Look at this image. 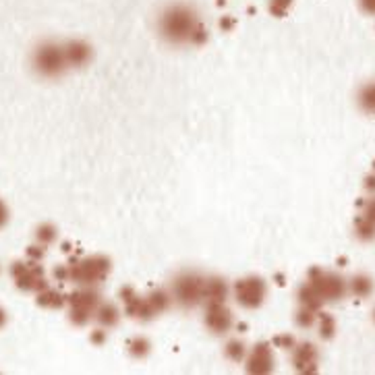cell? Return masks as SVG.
<instances>
[{"mask_svg":"<svg viewBox=\"0 0 375 375\" xmlns=\"http://www.w3.org/2000/svg\"><path fill=\"white\" fill-rule=\"evenodd\" d=\"M371 320H373V324H375V309H373V313H371Z\"/></svg>","mask_w":375,"mask_h":375,"instance_id":"35","label":"cell"},{"mask_svg":"<svg viewBox=\"0 0 375 375\" xmlns=\"http://www.w3.org/2000/svg\"><path fill=\"white\" fill-rule=\"evenodd\" d=\"M27 255L31 257V261H40V257L44 255V247L42 245H34V247H29Z\"/></svg>","mask_w":375,"mask_h":375,"instance_id":"31","label":"cell"},{"mask_svg":"<svg viewBox=\"0 0 375 375\" xmlns=\"http://www.w3.org/2000/svg\"><path fill=\"white\" fill-rule=\"evenodd\" d=\"M245 363H247V371L249 373H257V375L270 373L274 369V352H272V346L268 342L255 344L247 352Z\"/></svg>","mask_w":375,"mask_h":375,"instance_id":"11","label":"cell"},{"mask_svg":"<svg viewBox=\"0 0 375 375\" xmlns=\"http://www.w3.org/2000/svg\"><path fill=\"white\" fill-rule=\"evenodd\" d=\"M320 350L313 342H296L292 346V365L298 373H313L318 371Z\"/></svg>","mask_w":375,"mask_h":375,"instance_id":"10","label":"cell"},{"mask_svg":"<svg viewBox=\"0 0 375 375\" xmlns=\"http://www.w3.org/2000/svg\"><path fill=\"white\" fill-rule=\"evenodd\" d=\"M296 298H298V303H301V307H309V309H313V311H320L322 305H324L322 296L318 294V290H315L309 282H303L301 286H298Z\"/></svg>","mask_w":375,"mask_h":375,"instance_id":"16","label":"cell"},{"mask_svg":"<svg viewBox=\"0 0 375 375\" xmlns=\"http://www.w3.org/2000/svg\"><path fill=\"white\" fill-rule=\"evenodd\" d=\"M233 292H235V298L241 307L257 309L263 305L266 296H268V284L259 276H247L235 284Z\"/></svg>","mask_w":375,"mask_h":375,"instance_id":"7","label":"cell"},{"mask_svg":"<svg viewBox=\"0 0 375 375\" xmlns=\"http://www.w3.org/2000/svg\"><path fill=\"white\" fill-rule=\"evenodd\" d=\"M290 7H292V0H270V11H272L276 17L286 15Z\"/></svg>","mask_w":375,"mask_h":375,"instance_id":"26","label":"cell"},{"mask_svg":"<svg viewBox=\"0 0 375 375\" xmlns=\"http://www.w3.org/2000/svg\"><path fill=\"white\" fill-rule=\"evenodd\" d=\"M11 274L17 282V286L25 292H40L48 286L46 278H44V270L40 266V261H31V263H13Z\"/></svg>","mask_w":375,"mask_h":375,"instance_id":"8","label":"cell"},{"mask_svg":"<svg viewBox=\"0 0 375 375\" xmlns=\"http://www.w3.org/2000/svg\"><path fill=\"white\" fill-rule=\"evenodd\" d=\"M231 294L229 284L218 276H205V288H203V303H227Z\"/></svg>","mask_w":375,"mask_h":375,"instance_id":"13","label":"cell"},{"mask_svg":"<svg viewBox=\"0 0 375 375\" xmlns=\"http://www.w3.org/2000/svg\"><path fill=\"white\" fill-rule=\"evenodd\" d=\"M357 5L365 15L375 17V0H357Z\"/></svg>","mask_w":375,"mask_h":375,"instance_id":"28","label":"cell"},{"mask_svg":"<svg viewBox=\"0 0 375 375\" xmlns=\"http://www.w3.org/2000/svg\"><path fill=\"white\" fill-rule=\"evenodd\" d=\"M274 344H276L278 348H290V350H292V346H294L296 342H294L292 336H286V334H284V336H278V338L274 340Z\"/></svg>","mask_w":375,"mask_h":375,"instance_id":"29","label":"cell"},{"mask_svg":"<svg viewBox=\"0 0 375 375\" xmlns=\"http://www.w3.org/2000/svg\"><path fill=\"white\" fill-rule=\"evenodd\" d=\"M361 216L375 224V195H371V197L363 203V211H361Z\"/></svg>","mask_w":375,"mask_h":375,"instance_id":"27","label":"cell"},{"mask_svg":"<svg viewBox=\"0 0 375 375\" xmlns=\"http://www.w3.org/2000/svg\"><path fill=\"white\" fill-rule=\"evenodd\" d=\"M247 346L241 342V340H231L229 344H227V348H224V354H227L231 361H235V363H239V361H245V357H247Z\"/></svg>","mask_w":375,"mask_h":375,"instance_id":"22","label":"cell"},{"mask_svg":"<svg viewBox=\"0 0 375 375\" xmlns=\"http://www.w3.org/2000/svg\"><path fill=\"white\" fill-rule=\"evenodd\" d=\"M373 172H375V162H373Z\"/></svg>","mask_w":375,"mask_h":375,"instance_id":"36","label":"cell"},{"mask_svg":"<svg viewBox=\"0 0 375 375\" xmlns=\"http://www.w3.org/2000/svg\"><path fill=\"white\" fill-rule=\"evenodd\" d=\"M373 288H375V284H373V278H371L369 274L359 272V274H354V276L348 280V294H352V296H357V298H367V296H371V294H373Z\"/></svg>","mask_w":375,"mask_h":375,"instance_id":"14","label":"cell"},{"mask_svg":"<svg viewBox=\"0 0 375 375\" xmlns=\"http://www.w3.org/2000/svg\"><path fill=\"white\" fill-rule=\"evenodd\" d=\"M7 322H9V315H7V311L3 307H0V328H5Z\"/></svg>","mask_w":375,"mask_h":375,"instance_id":"33","label":"cell"},{"mask_svg":"<svg viewBox=\"0 0 375 375\" xmlns=\"http://www.w3.org/2000/svg\"><path fill=\"white\" fill-rule=\"evenodd\" d=\"M318 315H320V311H313L309 307H301L296 311V324L301 328H311L318 322Z\"/></svg>","mask_w":375,"mask_h":375,"instance_id":"24","label":"cell"},{"mask_svg":"<svg viewBox=\"0 0 375 375\" xmlns=\"http://www.w3.org/2000/svg\"><path fill=\"white\" fill-rule=\"evenodd\" d=\"M203 288H205L203 274L193 270L181 272L170 284L172 303H177L183 309H193L203 303Z\"/></svg>","mask_w":375,"mask_h":375,"instance_id":"3","label":"cell"},{"mask_svg":"<svg viewBox=\"0 0 375 375\" xmlns=\"http://www.w3.org/2000/svg\"><path fill=\"white\" fill-rule=\"evenodd\" d=\"M318 326H320V336L330 340L336 334V320L328 313H320L318 315Z\"/></svg>","mask_w":375,"mask_h":375,"instance_id":"23","label":"cell"},{"mask_svg":"<svg viewBox=\"0 0 375 375\" xmlns=\"http://www.w3.org/2000/svg\"><path fill=\"white\" fill-rule=\"evenodd\" d=\"M58 233H56V227H52V224H40V227L36 229V243L46 247V245H52L56 241Z\"/></svg>","mask_w":375,"mask_h":375,"instance_id":"21","label":"cell"},{"mask_svg":"<svg viewBox=\"0 0 375 375\" xmlns=\"http://www.w3.org/2000/svg\"><path fill=\"white\" fill-rule=\"evenodd\" d=\"M102 340H106V332L98 330V332L94 334V342H102Z\"/></svg>","mask_w":375,"mask_h":375,"instance_id":"34","label":"cell"},{"mask_svg":"<svg viewBox=\"0 0 375 375\" xmlns=\"http://www.w3.org/2000/svg\"><path fill=\"white\" fill-rule=\"evenodd\" d=\"M7 222H9V207L3 199H0V229H5Z\"/></svg>","mask_w":375,"mask_h":375,"instance_id":"30","label":"cell"},{"mask_svg":"<svg viewBox=\"0 0 375 375\" xmlns=\"http://www.w3.org/2000/svg\"><path fill=\"white\" fill-rule=\"evenodd\" d=\"M357 106L361 112L369 114V116H375V79L373 81H367L359 88L357 92Z\"/></svg>","mask_w":375,"mask_h":375,"instance_id":"15","label":"cell"},{"mask_svg":"<svg viewBox=\"0 0 375 375\" xmlns=\"http://www.w3.org/2000/svg\"><path fill=\"white\" fill-rule=\"evenodd\" d=\"M149 342H147V338H143V336H135L131 342H129V352L133 354V357H145L147 352H149Z\"/></svg>","mask_w":375,"mask_h":375,"instance_id":"25","label":"cell"},{"mask_svg":"<svg viewBox=\"0 0 375 375\" xmlns=\"http://www.w3.org/2000/svg\"><path fill=\"white\" fill-rule=\"evenodd\" d=\"M199 13L193 5L174 3L168 5L158 17V36L170 46H185L193 42L195 31L201 27Z\"/></svg>","mask_w":375,"mask_h":375,"instance_id":"1","label":"cell"},{"mask_svg":"<svg viewBox=\"0 0 375 375\" xmlns=\"http://www.w3.org/2000/svg\"><path fill=\"white\" fill-rule=\"evenodd\" d=\"M64 303H66V298H64L60 292H56L54 288H50V286H46L44 290L38 292V305H42V307L58 309V307H62Z\"/></svg>","mask_w":375,"mask_h":375,"instance_id":"18","label":"cell"},{"mask_svg":"<svg viewBox=\"0 0 375 375\" xmlns=\"http://www.w3.org/2000/svg\"><path fill=\"white\" fill-rule=\"evenodd\" d=\"M110 272V259L104 255H92L77 259L68 266V280L79 286H98Z\"/></svg>","mask_w":375,"mask_h":375,"instance_id":"4","label":"cell"},{"mask_svg":"<svg viewBox=\"0 0 375 375\" xmlns=\"http://www.w3.org/2000/svg\"><path fill=\"white\" fill-rule=\"evenodd\" d=\"M31 68L44 79H58L68 70L64 46L54 40L40 42L31 52Z\"/></svg>","mask_w":375,"mask_h":375,"instance_id":"2","label":"cell"},{"mask_svg":"<svg viewBox=\"0 0 375 375\" xmlns=\"http://www.w3.org/2000/svg\"><path fill=\"white\" fill-rule=\"evenodd\" d=\"M365 189L371 191V195H375V172H373L371 177L365 179Z\"/></svg>","mask_w":375,"mask_h":375,"instance_id":"32","label":"cell"},{"mask_svg":"<svg viewBox=\"0 0 375 375\" xmlns=\"http://www.w3.org/2000/svg\"><path fill=\"white\" fill-rule=\"evenodd\" d=\"M94 320L102 326V328H112L118 324L120 320V311L116 309V305L112 303H100L94 311Z\"/></svg>","mask_w":375,"mask_h":375,"instance_id":"17","label":"cell"},{"mask_svg":"<svg viewBox=\"0 0 375 375\" xmlns=\"http://www.w3.org/2000/svg\"><path fill=\"white\" fill-rule=\"evenodd\" d=\"M147 301H149V305H152L154 313L158 315V313L166 311L172 305V294H170V290L158 288V290H154L152 294L147 296Z\"/></svg>","mask_w":375,"mask_h":375,"instance_id":"19","label":"cell"},{"mask_svg":"<svg viewBox=\"0 0 375 375\" xmlns=\"http://www.w3.org/2000/svg\"><path fill=\"white\" fill-rule=\"evenodd\" d=\"M307 282L318 290L324 303H336L348 294V280H344L336 272H326L322 268L309 270Z\"/></svg>","mask_w":375,"mask_h":375,"instance_id":"5","label":"cell"},{"mask_svg":"<svg viewBox=\"0 0 375 375\" xmlns=\"http://www.w3.org/2000/svg\"><path fill=\"white\" fill-rule=\"evenodd\" d=\"M205 326L214 334H229L235 326L233 311L227 303H205Z\"/></svg>","mask_w":375,"mask_h":375,"instance_id":"9","label":"cell"},{"mask_svg":"<svg viewBox=\"0 0 375 375\" xmlns=\"http://www.w3.org/2000/svg\"><path fill=\"white\" fill-rule=\"evenodd\" d=\"M354 237L363 243H371L375 241V224L369 222L367 218L359 216L357 222H354Z\"/></svg>","mask_w":375,"mask_h":375,"instance_id":"20","label":"cell"},{"mask_svg":"<svg viewBox=\"0 0 375 375\" xmlns=\"http://www.w3.org/2000/svg\"><path fill=\"white\" fill-rule=\"evenodd\" d=\"M62 46H64V56H66L68 68H81L94 56L92 46L88 42H83V40H68Z\"/></svg>","mask_w":375,"mask_h":375,"instance_id":"12","label":"cell"},{"mask_svg":"<svg viewBox=\"0 0 375 375\" xmlns=\"http://www.w3.org/2000/svg\"><path fill=\"white\" fill-rule=\"evenodd\" d=\"M100 298L102 296L96 290V286H79L66 298V303L70 305V322H75L77 326L88 324L94 318L96 307L102 303Z\"/></svg>","mask_w":375,"mask_h":375,"instance_id":"6","label":"cell"}]
</instances>
